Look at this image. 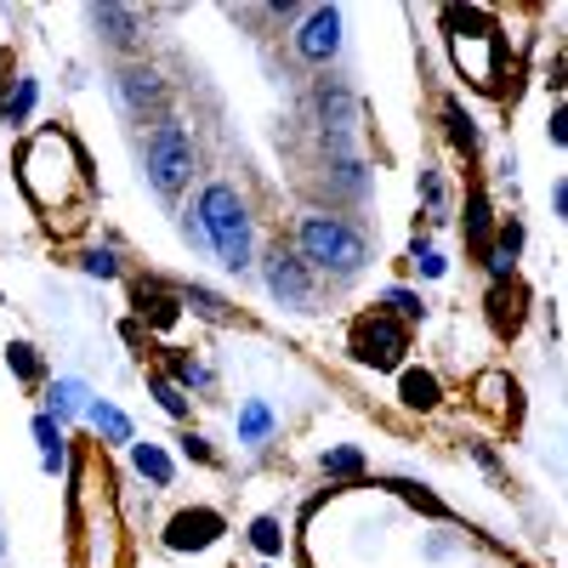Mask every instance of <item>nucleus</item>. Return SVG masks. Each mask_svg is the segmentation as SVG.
<instances>
[{
  "label": "nucleus",
  "mask_w": 568,
  "mask_h": 568,
  "mask_svg": "<svg viewBox=\"0 0 568 568\" xmlns=\"http://www.w3.org/2000/svg\"><path fill=\"white\" fill-rule=\"evenodd\" d=\"M296 256L307 267L329 273V278H353L369 262V245H364V233L353 222L318 211V216H302V227H296Z\"/></svg>",
  "instance_id": "obj_1"
},
{
  "label": "nucleus",
  "mask_w": 568,
  "mask_h": 568,
  "mask_svg": "<svg viewBox=\"0 0 568 568\" xmlns=\"http://www.w3.org/2000/svg\"><path fill=\"white\" fill-rule=\"evenodd\" d=\"M200 227H205V240L216 245L227 273L251 267V211H245V200L233 194L227 182H211L200 194Z\"/></svg>",
  "instance_id": "obj_2"
},
{
  "label": "nucleus",
  "mask_w": 568,
  "mask_h": 568,
  "mask_svg": "<svg viewBox=\"0 0 568 568\" xmlns=\"http://www.w3.org/2000/svg\"><path fill=\"white\" fill-rule=\"evenodd\" d=\"M187 176H194V142H187V131L176 120H160L149 131V182L160 200H176Z\"/></svg>",
  "instance_id": "obj_3"
},
{
  "label": "nucleus",
  "mask_w": 568,
  "mask_h": 568,
  "mask_svg": "<svg viewBox=\"0 0 568 568\" xmlns=\"http://www.w3.org/2000/svg\"><path fill=\"white\" fill-rule=\"evenodd\" d=\"M347 353L358 364H369V369H398L404 353H409V329H404V318H393L382 307L358 313L353 318V336H347Z\"/></svg>",
  "instance_id": "obj_4"
},
{
  "label": "nucleus",
  "mask_w": 568,
  "mask_h": 568,
  "mask_svg": "<svg viewBox=\"0 0 568 568\" xmlns=\"http://www.w3.org/2000/svg\"><path fill=\"white\" fill-rule=\"evenodd\" d=\"M267 291L284 302V307H296V313H313V273H307V262L296 256V251H273L267 256Z\"/></svg>",
  "instance_id": "obj_5"
},
{
  "label": "nucleus",
  "mask_w": 568,
  "mask_h": 568,
  "mask_svg": "<svg viewBox=\"0 0 568 568\" xmlns=\"http://www.w3.org/2000/svg\"><path fill=\"white\" fill-rule=\"evenodd\" d=\"M336 45H342V12L336 7H313L302 18V29H296V58L302 63H329Z\"/></svg>",
  "instance_id": "obj_6"
},
{
  "label": "nucleus",
  "mask_w": 568,
  "mask_h": 568,
  "mask_svg": "<svg viewBox=\"0 0 568 568\" xmlns=\"http://www.w3.org/2000/svg\"><path fill=\"white\" fill-rule=\"evenodd\" d=\"M222 535H227L222 511H211V506H194V511H176V517H171L165 546H171V551H205V546H216Z\"/></svg>",
  "instance_id": "obj_7"
},
{
  "label": "nucleus",
  "mask_w": 568,
  "mask_h": 568,
  "mask_svg": "<svg viewBox=\"0 0 568 568\" xmlns=\"http://www.w3.org/2000/svg\"><path fill=\"white\" fill-rule=\"evenodd\" d=\"M114 91H120V109L125 114H154V109H165V80H160V69H142V63H131V69H120L114 74Z\"/></svg>",
  "instance_id": "obj_8"
},
{
  "label": "nucleus",
  "mask_w": 568,
  "mask_h": 568,
  "mask_svg": "<svg viewBox=\"0 0 568 568\" xmlns=\"http://www.w3.org/2000/svg\"><path fill=\"white\" fill-rule=\"evenodd\" d=\"M91 23H98L103 40L120 45V52H131V45L142 40V12H131V7H98V12H91Z\"/></svg>",
  "instance_id": "obj_9"
},
{
  "label": "nucleus",
  "mask_w": 568,
  "mask_h": 568,
  "mask_svg": "<svg viewBox=\"0 0 568 568\" xmlns=\"http://www.w3.org/2000/svg\"><path fill=\"white\" fill-rule=\"evenodd\" d=\"M136 313L149 318L154 329H171L176 313H182V296H171L165 284H136Z\"/></svg>",
  "instance_id": "obj_10"
},
{
  "label": "nucleus",
  "mask_w": 568,
  "mask_h": 568,
  "mask_svg": "<svg viewBox=\"0 0 568 568\" xmlns=\"http://www.w3.org/2000/svg\"><path fill=\"white\" fill-rule=\"evenodd\" d=\"M398 398H404V409H438V398H444V387H438V375L433 369H404L398 375Z\"/></svg>",
  "instance_id": "obj_11"
},
{
  "label": "nucleus",
  "mask_w": 568,
  "mask_h": 568,
  "mask_svg": "<svg viewBox=\"0 0 568 568\" xmlns=\"http://www.w3.org/2000/svg\"><path fill=\"white\" fill-rule=\"evenodd\" d=\"M182 307H194V313H200V318H211V324H233L227 302H222L216 291H205V284H187V291H182Z\"/></svg>",
  "instance_id": "obj_12"
},
{
  "label": "nucleus",
  "mask_w": 568,
  "mask_h": 568,
  "mask_svg": "<svg viewBox=\"0 0 568 568\" xmlns=\"http://www.w3.org/2000/svg\"><path fill=\"white\" fill-rule=\"evenodd\" d=\"M131 460H136V471H142V478H154L160 489L171 484V455H165L160 444H131Z\"/></svg>",
  "instance_id": "obj_13"
},
{
  "label": "nucleus",
  "mask_w": 568,
  "mask_h": 568,
  "mask_svg": "<svg viewBox=\"0 0 568 568\" xmlns=\"http://www.w3.org/2000/svg\"><path fill=\"white\" fill-rule=\"evenodd\" d=\"M444 125H449V142L460 154H478V125H471V114L460 103H444Z\"/></svg>",
  "instance_id": "obj_14"
},
{
  "label": "nucleus",
  "mask_w": 568,
  "mask_h": 568,
  "mask_svg": "<svg viewBox=\"0 0 568 568\" xmlns=\"http://www.w3.org/2000/svg\"><path fill=\"white\" fill-rule=\"evenodd\" d=\"M85 415H91V426H98L103 438H114V444H136V438H131V420H125L114 404H91Z\"/></svg>",
  "instance_id": "obj_15"
},
{
  "label": "nucleus",
  "mask_w": 568,
  "mask_h": 568,
  "mask_svg": "<svg viewBox=\"0 0 568 568\" xmlns=\"http://www.w3.org/2000/svg\"><path fill=\"white\" fill-rule=\"evenodd\" d=\"M318 114H324V131H329V125L347 131V114H353L347 91H342V85H318Z\"/></svg>",
  "instance_id": "obj_16"
},
{
  "label": "nucleus",
  "mask_w": 568,
  "mask_h": 568,
  "mask_svg": "<svg viewBox=\"0 0 568 568\" xmlns=\"http://www.w3.org/2000/svg\"><path fill=\"white\" fill-rule=\"evenodd\" d=\"M466 240L489 245V200H484V187H471V194H466Z\"/></svg>",
  "instance_id": "obj_17"
},
{
  "label": "nucleus",
  "mask_w": 568,
  "mask_h": 568,
  "mask_svg": "<svg viewBox=\"0 0 568 568\" xmlns=\"http://www.w3.org/2000/svg\"><path fill=\"white\" fill-rule=\"evenodd\" d=\"M34 438L45 449V471H58L63 466V433H58V420L52 415H34Z\"/></svg>",
  "instance_id": "obj_18"
},
{
  "label": "nucleus",
  "mask_w": 568,
  "mask_h": 568,
  "mask_svg": "<svg viewBox=\"0 0 568 568\" xmlns=\"http://www.w3.org/2000/svg\"><path fill=\"white\" fill-rule=\"evenodd\" d=\"M267 433H273V415H267V404L251 398V404L240 409V438H245V444H262Z\"/></svg>",
  "instance_id": "obj_19"
},
{
  "label": "nucleus",
  "mask_w": 568,
  "mask_h": 568,
  "mask_svg": "<svg viewBox=\"0 0 568 568\" xmlns=\"http://www.w3.org/2000/svg\"><path fill=\"white\" fill-rule=\"evenodd\" d=\"M7 364H12L18 375H23L29 387H40V375H45V364H40V353H34L29 342H12V347H7Z\"/></svg>",
  "instance_id": "obj_20"
},
{
  "label": "nucleus",
  "mask_w": 568,
  "mask_h": 568,
  "mask_svg": "<svg viewBox=\"0 0 568 568\" xmlns=\"http://www.w3.org/2000/svg\"><path fill=\"white\" fill-rule=\"evenodd\" d=\"M149 393L160 398V409H165V415H176V420L187 415V398H182V387L171 382V375H149Z\"/></svg>",
  "instance_id": "obj_21"
},
{
  "label": "nucleus",
  "mask_w": 568,
  "mask_h": 568,
  "mask_svg": "<svg viewBox=\"0 0 568 568\" xmlns=\"http://www.w3.org/2000/svg\"><path fill=\"white\" fill-rule=\"evenodd\" d=\"M251 546H256L262 557H278V551H284V535H278V517H256V524H251Z\"/></svg>",
  "instance_id": "obj_22"
},
{
  "label": "nucleus",
  "mask_w": 568,
  "mask_h": 568,
  "mask_svg": "<svg viewBox=\"0 0 568 568\" xmlns=\"http://www.w3.org/2000/svg\"><path fill=\"white\" fill-rule=\"evenodd\" d=\"M324 471H329V478H364V455L358 449H329Z\"/></svg>",
  "instance_id": "obj_23"
},
{
  "label": "nucleus",
  "mask_w": 568,
  "mask_h": 568,
  "mask_svg": "<svg viewBox=\"0 0 568 568\" xmlns=\"http://www.w3.org/2000/svg\"><path fill=\"white\" fill-rule=\"evenodd\" d=\"M420 194H426V211H433V222H444V182H438V171H420Z\"/></svg>",
  "instance_id": "obj_24"
},
{
  "label": "nucleus",
  "mask_w": 568,
  "mask_h": 568,
  "mask_svg": "<svg viewBox=\"0 0 568 568\" xmlns=\"http://www.w3.org/2000/svg\"><path fill=\"white\" fill-rule=\"evenodd\" d=\"M80 267H85L91 278H114V273H120L114 251H85V256H80Z\"/></svg>",
  "instance_id": "obj_25"
},
{
  "label": "nucleus",
  "mask_w": 568,
  "mask_h": 568,
  "mask_svg": "<svg viewBox=\"0 0 568 568\" xmlns=\"http://www.w3.org/2000/svg\"><path fill=\"white\" fill-rule=\"evenodd\" d=\"M387 307H393V318H404V324L426 313V307H420V296H409V291H387Z\"/></svg>",
  "instance_id": "obj_26"
},
{
  "label": "nucleus",
  "mask_w": 568,
  "mask_h": 568,
  "mask_svg": "<svg viewBox=\"0 0 568 568\" xmlns=\"http://www.w3.org/2000/svg\"><path fill=\"white\" fill-rule=\"evenodd\" d=\"M171 369H176V387H205V382H211L194 358H171Z\"/></svg>",
  "instance_id": "obj_27"
},
{
  "label": "nucleus",
  "mask_w": 568,
  "mask_h": 568,
  "mask_svg": "<svg viewBox=\"0 0 568 568\" xmlns=\"http://www.w3.org/2000/svg\"><path fill=\"white\" fill-rule=\"evenodd\" d=\"M29 109H34V80H18V98H12V125H18Z\"/></svg>",
  "instance_id": "obj_28"
},
{
  "label": "nucleus",
  "mask_w": 568,
  "mask_h": 568,
  "mask_svg": "<svg viewBox=\"0 0 568 568\" xmlns=\"http://www.w3.org/2000/svg\"><path fill=\"white\" fill-rule=\"evenodd\" d=\"M74 404H80V387H74V382H63V387H52V409H58V415H69Z\"/></svg>",
  "instance_id": "obj_29"
},
{
  "label": "nucleus",
  "mask_w": 568,
  "mask_h": 568,
  "mask_svg": "<svg viewBox=\"0 0 568 568\" xmlns=\"http://www.w3.org/2000/svg\"><path fill=\"white\" fill-rule=\"evenodd\" d=\"M500 251H506V256L524 251V222H506V227H500Z\"/></svg>",
  "instance_id": "obj_30"
},
{
  "label": "nucleus",
  "mask_w": 568,
  "mask_h": 568,
  "mask_svg": "<svg viewBox=\"0 0 568 568\" xmlns=\"http://www.w3.org/2000/svg\"><path fill=\"white\" fill-rule=\"evenodd\" d=\"M415 267H420L426 278H438V273H444V256H438V251H420V245H415Z\"/></svg>",
  "instance_id": "obj_31"
},
{
  "label": "nucleus",
  "mask_w": 568,
  "mask_h": 568,
  "mask_svg": "<svg viewBox=\"0 0 568 568\" xmlns=\"http://www.w3.org/2000/svg\"><path fill=\"white\" fill-rule=\"evenodd\" d=\"M182 449H187V460H205V466H211V460H216V455H211V444H205V438H182Z\"/></svg>",
  "instance_id": "obj_32"
},
{
  "label": "nucleus",
  "mask_w": 568,
  "mask_h": 568,
  "mask_svg": "<svg viewBox=\"0 0 568 568\" xmlns=\"http://www.w3.org/2000/svg\"><path fill=\"white\" fill-rule=\"evenodd\" d=\"M551 142H557V149H568V109L551 114Z\"/></svg>",
  "instance_id": "obj_33"
},
{
  "label": "nucleus",
  "mask_w": 568,
  "mask_h": 568,
  "mask_svg": "<svg viewBox=\"0 0 568 568\" xmlns=\"http://www.w3.org/2000/svg\"><path fill=\"white\" fill-rule=\"evenodd\" d=\"M557 211L568 216V182H557Z\"/></svg>",
  "instance_id": "obj_34"
}]
</instances>
